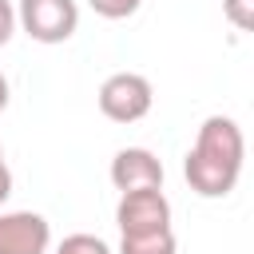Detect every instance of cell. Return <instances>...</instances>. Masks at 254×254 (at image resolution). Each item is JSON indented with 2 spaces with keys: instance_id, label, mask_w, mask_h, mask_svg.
<instances>
[{
  "instance_id": "1",
  "label": "cell",
  "mask_w": 254,
  "mask_h": 254,
  "mask_svg": "<svg viewBox=\"0 0 254 254\" xmlns=\"http://www.w3.org/2000/svg\"><path fill=\"white\" fill-rule=\"evenodd\" d=\"M242 159H246L242 127L230 115H206L202 127H198V135H194V147L183 159V175H187V183H190L194 194H202V198H226L238 187Z\"/></svg>"
},
{
  "instance_id": "2",
  "label": "cell",
  "mask_w": 254,
  "mask_h": 254,
  "mask_svg": "<svg viewBox=\"0 0 254 254\" xmlns=\"http://www.w3.org/2000/svg\"><path fill=\"white\" fill-rule=\"evenodd\" d=\"M155 107V87L139 71H115L99 83V111L111 123H139Z\"/></svg>"
},
{
  "instance_id": "3",
  "label": "cell",
  "mask_w": 254,
  "mask_h": 254,
  "mask_svg": "<svg viewBox=\"0 0 254 254\" xmlns=\"http://www.w3.org/2000/svg\"><path fill=\"white\" fill-rule=\"evenodd\" d=\"M16 24L36 44H64L79 28V4L75 0H20Z\"/></svg>"
},
{
  "instance_id": "4",
  "label": "cell",
  "mask_w": 254,
  "mask_h": 254,
  "mask_svg": "<svg viewBox=\"0 0 254 254\" xmlns=\"http://www.w3.org/2000/svg\"><path fill=\"white\" fill-rule=\"evenodd\" d=\"M115 222H119V234L167 230V226H171V202H167L163 187L123 190V194H119V206H115Z\"/></svg>"
},
{
  "instance_id": "5",
  "label": "cell",
  "mask_w": 254,
  "mask_h": 254,
  "mask_svg": "<svg viewBox=\"0 0 254 254\" xmlns=\"http://www.w3.org/2000/svg\"><path fill=\"white\" fill-rule=\"evenodd\" d=\"M52 226L36 210H0V254H48Z\"/></svg>"
},
{
  "instance_id": "6",
  "label": "cell",
  "mask_w": 254,
  "mask_h": 254,
  "mask_svg": "<svg viewBox=\"0 0 254 254\" xmlns=\"http://www.w3.org/2000/svg\"><path fill=\"white\" fill-rule=\"evenodd\" d=\"M111 183L115 190H139V187H163V163L147 147H123L111 159Z\"/></svg>"
},
{
  "instance_id": "7",
  "label": "cell",
  "mask_w": 254,
  "mask_h": 254,
  "mask_svg": "<svg viewBox=\"0 0 254 254\" xmlns=\"http://www.w3.org/2000/svg\"><path fill=\"white\" fill-rule=\"evenodd\" d=\"M175 230H151V234H123L119 238V254H175Z\"/></svg>"
},
{
  "instance_id": "8",
  "label": "cell",
  "mask_w": 254,
  "mask_h": 254,
  "mask_svg": "<svg viewBox=\"0 0 254 254\" xmlns=\"http://www.w3.org/2000/svg\"><path fill=\"white\" fill-rule=\"evenodd\" d=\"M56 254H111V246L99 238V234H67Z\"/></svg>"
},
{
  "instance_id": "9",
  "label": "cell",
  "mask_w": 254,
  "mask_h": 254,
  "mask_svg": "<svg viewBox=\"0 0 254 254\" xmlns=\"http://www.w3.org/2000/svg\"><path fill=\"white\" fill-rule=\"evenodd\" d=\"M87 4H91V12L103 16V20H127V16L139 12L143 0H87Z\"/></svg>"
},
{
  "instance_id": "10",
  "label": "cell",
  "mask_w": 254,
  "mask_h": 254,
  "mask_svg": "<svg viewBox=\"0 0 254 254\" xmlns=\"http://www.w3.org/2000/svg\"><path fill=\"white\" fill-rule=\"evenodd\" d=\"M222 16L238 32H250L254 28V0H222Z\"/></svg>"
},
{
  "instance_id": "11",
  "label": "cell",
  "mask_w": 254,
  "mask_h": 254,
  "mask_svg": "<svg viewBox=\"0 0 254 254\" xmlns=\"http://www.w3.org/2000/svg\"><path fill=\"white\" fill-rule=\"evenodd\" d=\"M12 32H16V8L12 0H0V48L12 40Z\"/></svg>"
},
{
  "instance_id": "12",
  "label": "cell",
  "mask_w": 254,
  "mask_h": 254,
  "mask_svg": "<svg viewBox=\"0 0 254 254\" xmlns=\"http://www.w3.org/2000/svg\"><path fill=\"white\" fill-rule=\"evenodd\" d=\"M8 194H12V171H8V159H4V147H0V206H4Z\"/></svg>"
},
{
  "instance_id": "13",
  "label": "cell",
  "mask_w": 254,
  "mask_h": 254,
  "mask_svg": "<svg viewBox=\"0 0 254 254\" xmlns=\"http://www.w3.org/2000/svg\"><path fill=\"white\" fill-rule=\"evenodd\" d=\"M8 95H12V91H8V75H4V71H0V111H4V107H8Z\"/></svg>"
}]
</instances>
